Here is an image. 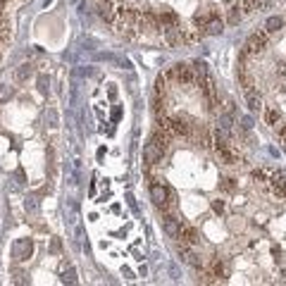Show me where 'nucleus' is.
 Returning a JSON list of instances; mask_svg holds the SVG:
<instances>
[{
  "instance_id": "f257e3e1",
  "label": "nucleus",
  "mask_w": 286,
  "mask_h": 286,
  "mask_svg": "<svg viewBox=\"0 0 286 286\" xmlns=\"http://www.w3.org/2000/svg\"><path fill=\"white\" fill-rule=\"evenodd\" d=\"M150 200H153L158 207H167V205H172L174 193H172L167 186H162V184H153V186H150Z\"/></svg>"
},
{
  "instance_id": "f03ea898",
  "label": "nucleus",
  "mask_w": 286,
  "mask_h": 286,
  "mask_svg": "<svg viewBox=\"0 0 286 286\" xmlns=\"http://www.w3.org/2000/svg\"><path fill=\"white\" fill-rule=\"evenodd\" d=\"M160 129H165L169 136H186V134H189V124H186V119H181V117L162 119Z\"/></svg>"
},
{
  "instance_id": "7ed1b4c3",
  "label": "nucleus",
  "mask_w": 286,
  "mask_h": 286,
  "mask_svg": "<svg viewBox=\"0 0 286 286\" xmlns=\"http://www.w3.org/2000/svg\"><path fill=\"white\" fill-rule=\"evenodd\" d=\"M162 155H165V148L158 143V141H148L146 146H143V162L146 165H158L162 160Z\"/></svg>"
},
{
  "instance_id": "20e7f679",
  "label": "nucleus",
  "mask_w": 286,
  "mask_h": 286,
  "mask_svg": "<svg viewBox=\"0 0 286 286\" xmlns=\"http://www.w3.org/2000/svg\"><path fill=\"white\" fill-rule=\"evenodd\" d=\"M169 76L176 79L179 84H193V81H196V72H193V67H189V65H174L172 72H169Z\"/></svg>"
},
{
  "instance_id": "39448f33",
  "label": "nucleus",
  "mask_w": 286,
  "mask_h": 286,
  "mask_svg": "<svg viewBox=\"0 0 286 286\" xmlns=\"http://www.w3.org/2000/svg\"><path fill=\"white\" fill-rule=\"evenodd\" d=\"M265 45H267V34H253L248 38V43H246L243 55H257V53L265 50Z\"/></svg>"
},
{
  "instance_id": "423d86ee",
  "label": "nucleus",
  "mask_w": 286,
  "mask_h": 286,
  "mask_svg": "<svg viewBox=\"0 0 286 286\" xmlns=\"http://www.w3.org/2000/svg\"><path fill=\"white\" fill-rule=\"evenodd\" d=\"M31 253H34V241L31 239H19L12 246V255L17 260H27V257H31Z\"/></svg>"
},
{
  "instance_id": "0eeeda50",
  "label": "nucleus",
  "mask_w": 286,
  "mask_h": 286,
  "mask_svg": "<svg viewBox=\"0 0 286 286\" xmlns=\"http://www.w3.org/2000/svg\"><path fill=\"white\" fill-rule=\"evenodd\" d=\"M162 229H165V234L169 239H179V234H181V222L176 220L174 215H165L162 217Z\"/></svg>"
},
{
  "instance_id": "6e6552de",
  "label": "nucleus",
  "mask_w": 286,
  "mask_h": 286,
  "mask_svg": "<svg viewBox=\"0 0 286 286\" xmlns=\"http://www.w3.org/2000/svg\"><path fill=\"white\" fill-rule=\"evenodd\" d=\"M270 184H272V189H274V193H277L279 198H284L286 196V172H272Z\"/></svg>"
},
{
  "instance_id": "1a4fd4ad",
  "label": "nucleus",
  "mask_w": 286,
  "mask_h": 286,
  "mask_svg": "<svg viewBox=\"0 0 286 286\" xmlns=\"http://www.w3.org/2000/svg\"><path fill=\"white\" fill-rule=\"evenodd\" d=\"M203 29H205L210 36H220L222 31H224V22H222L220 17H215V15H213L210 19H207V24L203 27Z\"/></svg>"
},
{
  "instance_id": "9d476101",
  "label": "nucleus",
  "mask_w": 286,
  "mask_h": 286,
  "mask_svg": "<svg viewBox=\"0 0 286 286\" xmlns=\"http://www.w3.org/2000/svg\"><path fill=\"white\" fill-rule=\"evenodd\" d=\"M98 15L103 17L105 22H112L117 12H115V8H112V3H110V0H103V3L98 5Z\"/></svg>"
},
{
  "instance_id": "9b49d317",
  "label": "nucleus",
  "mask_w": 286,
  "mask_h": 286,
  "mask_svg": "<svg viewBox=\"0 0 286 286\" xmlns=\"http://www.w3.org/2000/svg\"><path fill=\"white\" fill-rule=\"evenodd\" d=\"M184 239V243H189V246H193V243H198V231L193 227H184L181 234H179Z\"/></svg>"
},
{
  "instance_id": "f8f14e48",
  "label": "nucleus",
  "mask_w": 286,
  "mask_h": 286,
  "mask_svg": "<svg viewBox=\"0 0 286 286\" xmlns=\"http://www.w3.org/2000/svg\"><path fill=\"white\" fill-rule=\"evenodd\" d=\"M31 74H34V65H29V62H24V65L15 72V79H17V81H27V79L31 76Z\"/></svg>"
},
{
  "instance_id": "ddd939ff",
  "label": "nucleus",
  "mask_w": 286,
  "mask_h": 286,
  "mask_svg": "<svg viewBox=\"0 0 286 286\" xmlns=\"http://www.w3.org/2000/svg\"><path fill=\"white\" fill-rule=\"evenodd\" d=\"M281 24H284L281 17H270V19L265 22V34H274V31H279L281 29Z\"/></svg>"
},
{
  "instance_id": "4468645a",
  "label": "nucleus",
  "mask_w": 286,
  "mask_h": 286,
  "mask_svg": "<svg viewBox=\"0 0 286 286\" xmlns=\"http://www.w3.org/2000/svg\"><path fill=\"white\" fill-rule=\"evenodd\" d=\"M246 98H248V108H250V110H260L263 100H260V95H255V91H253V88H246Z\"/></svg>"
},
{
  "instance_id": "2eb2a0df",
  "label": "nucleus",
  "mask_w": 286,
  "mask_h": 286,
  "mask_svg": "<svg viewBox=\"0 0 286 286\" xmlns=\"http://www.w3.org/2000/svg\"><path fill=\"white\" fill-rule=\"evenodd\" d=\"M181 255H184V263H189V265H193V267H200V257L196 255V253H191V250L181 248Z\"/></svg>"
},
{
  "instance_id": "dca6fc26",
  "label": "nucleus",
  "mask_w": 286,
  "mask_h": 286,
  "mask_svg": "<svg viewBox=\"0 0 286 286\" xmlns=\"http://www.w3.org/2000/svg\"><path fill=\"white\" fill-rule=\"evenodd\" d=\"M241 19H243V10L239 8V5H234V8L229 10V19H227V22L229 24H239Z\"/></svg>"
},
{
  "instance_id": "f3484780",
  "label": "nucleus",
  "mask_w": 286,
  "mask_h": 286,
  "mask_svg": "<svg viewBox=\"0 0 286 286\" xmlns=\"http://www.w3.org/2000/svg\"><path fill=\"white\" fill-rule=\"evenodd\" d=\"M213 277H227V267H224V263H220V260H213V272H210Z\"/></svg>"
},
{
  "instance_id": "a211bd4d",
  "label": "nucleus",
  "mask_w": 286,
  "mask_h": 286,
  "mask_svg": "<svg viewBox=\"0 0 286 286\" xmlns=\"http://www.w3.org/2000/svg\"><path fill=\"white\" fill-rule=\"evenodd\" d=\"M160 24L162 27H165V24H167V27H176V15L174 12H165V15L160 17Z\"/></svg>"
},
{
  "instance_id": "6ab92c4d",
  "label": "nucleus",
  "mask_w": 286,
  "mask_h": 286,
  "mask_svg": "<svg viewBox=\"0 0 286 286\" xmlns=\"http://www.w3.org/2000/svg\"><path fill=\"white\" fill-rule=\"evenodd\" d=\"M62 281H65V284H76V272L67 270L65 274H62Z\"/></svg>"
},
{
  "instance_id": "aec40b11",
  "label": "nucleus",
  "mask_w": 286,
  "mask_h": 286,
  "mask_svg": "<svg viewBox=\"0 0 286 286\" xmlns=\"http://www.w3.org/2000/svg\"><path fill=\"white\" fill-rule=\"evenodd\" d=\"M277 122H279V112L277 110H270V112H267V124L274 126Z\"/></svg>"
},
{
  "instance_id": "412c9836",
  "label": "nucleus",
  "mask_w": 286,
  "mask_h": 286,
  "mask_svg": "<svg viewBox=\"0 0 286 286\" xmlns=\"http://www.w3.org/2000/svg\"><path fill=\"white\" fill-rule=\"evenodd\" d=\"M38 88H41V93H48V79H45V76L38 79Z\"/></svg>"
},
{
  "instance_id": "4be33fe9",
  "label": "nucleus",
  "mask_w": 286,
  "mask_h": 286,
  "mask_svg": "<svg viewBox=\"0 0 286 286\" xmlns=\"http://www.w3.org/2000/svg\"><path fill=\"white\" fill-rule=\"evenodd\" d=\"M10 95H12V91H10V88H5V86L0 88V100H8Z\"/></svg>"
},
{
  "instance_id": "5701e85b",
  "label": "nucleus",
  "mask_w": 286,
  "mask_h": 286,
  "mask_svg": "<svg viewBox=\"0 0 286 286\" xmlns=\"http://www.w3.org/2000/svg\"><path fill=\"white\" fill-rule=\"evenodd\" d=\"M155 86H158V93H162V91H165V76H158Z\"/></svg>"
},
{
  "instance_id": "b1692460",
  "label": "nucleus",
  "mask_w": 286,
  "mask_h": 286,
  "mask_svg": "<svg viewBox=\"0 0 286 286\" xmlns=\"http://www.w3.org/2000/svg\"><path fill=\"white\" fill-rule=\"evenodd\" d=\"M213 210H215V213H222V210H224V203H222V200H215V203H213Z\"/></svg>"
},
{
  "instance_id": "393cba45",
  "label": "nucleus",
  "mask_w": 286,
  "mask_h": 286,
  "mask_svg": "<svg viewBox=\"0 0 286 286\" xmlns=\"http://www.w3.org/2000/svg\"><path fill=\"white\" fill-rule=\"evenodd\" d=\"M222 189H224V191H231V189H234V184H231V179H224V184H222Z\"/></svg>"
},
{
  "instance_id": "a878e982",
  "label": "nucleus",
  "mask_w": 286,
  "mask_h": 286,
  "mask_svg": "<svg viewBox=\"0 0 286 286\" xmlns=\"http://www.w3.org/2000/svg\"><path fill=\"white\" fill-rule=\"evenodd\" d=\"M27 210H31V213H36V203H34V198L27 200Z\"/></svg>"
},
{
  "instance_id": "bb28decb",
  "label": "nucleus",
  "mask_w": 286,
  "mask_h": 286,
  "mask_svg": "<svg viewBox=\"0 0 286 286\" xmlns=\"http://www.w3.org/2000/svg\"><path fill=\"white\" fill-rule=\"evenodd\" d=\"M48 119H50V126H55V122H58V115H55V112H48Z\"/></svg>"
},
{
  "instance_id": "cd10ccee",
  "label": "nucleus",
  "mask_w": 286,
  "mask_h": 286,
  "mask_svg": "<svg viewBox=\"0 0 286 286\" xmlns=\"http://www.w3.org/2000/svg\"><path fill=\"white\" fill-rule=\"evenodd\" d=\"M253 3H255V8H265V5H267L270 0H253Z\"/></svg>"
},
{
  "instance_id": "c85d7f7f",
  "label": "nucleus",
  "mask_w": 286,
  "mask_h": 286,
  "mask_svg": "<svg viewBox=\"0 0 286 286\" xmlns=\"http://www.w3.org/2000/svg\"><path fill=\"white\" fill-rule=\"evenodd\" d=\"M250 126H253V122H250V117H246L243 119V129H250Z\"/></svg>"
},
{
  "instance_id": "c756f323",
  "label": "nucleus",
  "mask_w": 286,
  "mask_h": 286,
  "mask_svg": "<svg viewBox=\"0 0 286 286\" xmlns=\"http://www.w3.org/2000/svg\"><path fill=\"white\" fill-rule=\"evenodd\" d=\"M281 141H284V150H286V126L281 129Z\"/></svg>"
},
{
  "instance_id": "7c9ffc66",
  "label": "nucleus",
  "mask_w": 286,
  "mask_h": 286,
  "mask_svg": "<svg viewBox=\"0 0 286 286\" xmlns=\"http://www.w3.org/2000/svg\"><path fill=\"white\" fill-rule=\"evenodd\" d=\"M0 3H8V0H0Z\"/></svg>"
},
{
  "instance_id": "2f4dec72",
  "label": "nucleus",
  "mask_w": 286,
  "mask_h": 286,
  "mask_svg": "<svg viewBox=\"0 0 286 286\" xmlns=\"http://www.w3.org/2000/svg\"><path fill=\"white\" fill-rule=\"evenodd\" d=\"M0 8H3V3H0Z\"/></svg>"
}]
</instances>
